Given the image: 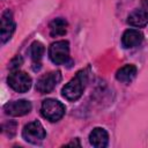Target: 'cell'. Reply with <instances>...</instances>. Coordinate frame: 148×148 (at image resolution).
Listing matches in <instances>:
<instances>
[{
    "mask_svg": "<svg viewBox=\"0 0 148 148\" xmlns=\"http://www.w3.org/2000/svg\"><path fill=\"white\" fill-rule=\"evenodd\" d=\"M31 103L27 99H17V101H12L5 104L3 110L6 114L13 116V117H21L31 111Z\"/></svg>",
    "mask_w": 148,
    "mask_h": 148,
    "instance_id": "cell-8",
    "label": "cell"
},
{
    "mask_svg": "<svg viewBox=\"0 0 148 148\" xmlns=\"http://www.w3.org/2000/svg\"><path fill=\"white\" fill-rule=\"evenodd\" d=\"M127 23L131 27L141 28L148 23V10L146 9H135L127 16Z\"/></svg>",
    "mask_w": 148,
    "mask_h": 148,
    "instance_id": "cell-11",
    "label": "cell"
},
{
    "mask_svg": "<svg viewBox=\"0 0 148 148\" xmlns=\"http://www.w3.org/2000/svg\"><path fill=\"white\" fill-rule=\"evenodd\" d=\"M7 82L9 87L17 92L28 91L32 83L31 77L25 72H22V71H14L12 74H9Z\"/></svg>",
    "mask_w": 148,
    "mask_h": 148,
    "instance_id": "cell-5",
    "label": "cell"
},
{
    "mask_svg": "<svg viewBox=\"0 0 148 148\" xmlns=\"http://www.w3.org/2000/svg\"><path fill=\"white\" fill-rule=\"evenodd\" d=\"M65 105L54 98H46L42 102L40 113L42 116L50 121H58L65 114Z\"/></svg>",
    "mask_w": 148,
    "mask_h": 148,
    "instance_id": "cell-3",
    "label": "cell"
},
{
    "mask_svg": "<svg viewBox=\"0 0 148 148\" xmlns=\"http://www.w3.org/2000/svg\"><path fill=\"white\" fill-rule=\"evenodd\" d=\"M67 21L62 17H57L54 20H52L49 24V29H50V35L51 37H59V36H64L67 32Z\"/></svg>",
    "mask_w": 148,
    "mask_h": 148,
    "instance_id": "cell-13",
    "label": "cell"
},
{
    "mask_svg": "<svg viewBox=\"0 0 148 148\" xmlns=\"http://www.w3.org/2000/svg\"><path fill=\"white\" fill-rule=\"evenodd\" d=\"M60 80H61V73L59 71L44 74L37 80L36 90L40 94H49L56 88V86L60 82Z\"/></svg>",
    "mask_w": 148,
    "mask_h": 148,
    "instance_id": "cell-6",
    "label": "cell"
},
{
    "mask_svg": "<svg viewBox=\"0 0 148 148\" xmlns=\"http://www.w3.org/2000/svg\"><path fill=\"white\" fill-rule=\"evenodd\" d=\"M15 22L13 20V14L9 9H6L0 20V38L1 43H6L7 40L10 39L15 31Z\"/></svg>",
    "mask_w": 148,
    "mask_h": 148,
    "instance_id": "cell-7",
    "label": "cell"
},
{
    "mask_svg": "<svg viewBox=\"0 0 148 148\" xmlns=\"http://www.w3.org/2000/svg\"><path fill=\"white\" fill-rule=\"evenodd\" d=\"M143 40V34L136 29H127L121 36V44L125 49H131L140 45Z\"/></svg>",
    "mask_w": 148,
    "mask_h": 148,
    "instance_id": "cell-9",
    "label": "cell"
},
{
    "mask_svg": "<svg viewBox=\"0 0 148 148\" xmlns=\"http://www.w3.org/2000/svg\"><path fill=\"white\" fill-rule=\"evenodd\" d=\"M136 75V67L134 65H125L120 67L116 73V79L121 83H130Z\"/></svg>",
    "mask_w": 148,
    "mask_h": 148,
    "instance_id": "cell-12",
    "label": "cell"
},
{
    "mask_svg": "<svg viewBox=\"0 0 148 148\" xmlns=\"http://www.w3.org/2000/svg\"><path fill=\"white\" fill-rule=\"evenodd\" d=\"M67 146H77V147H80V142H79V139H75V141H72V142L67 143Z\"/></svg>",
    "mask_w": 148,
    "mask_h": 148,
    "instance_id": "cell-17",
    "label": "cell"
},
{
    "mask_svg": "<svg viewBox=\"0 0 148 148\" xmlns=\"http://www.w3.org/2000/svg\"><path fill=\"white\" fill-rule=\"evenodd\" d=\"M142 5H143L146 8H148V0H145V1L142 2Z\"/></svg>",
    "mask_w": 148,
    "mask_h": 148,
    "instance_id": "cell-18",
    "label": "cell"
},
{
    "mask_svg": "<svg viewBox=\"0 0 148 148\" xmlns=\"http://www.w3.org/2000/svg\"><path fill=\"white\" fill-rule=\"evenodd\" d=\"M44 45L40 43V42H34L30 46V54H31V58L35 62H39V60L42 59L43 54H44Z\"/></svg>",
    "mask_w": 148,
    "mask_h": 148,
    "instance_id": "cell-14",
    "label": "cell"
},
{
    "mask_svg": "<svg viewBox=\"0 0 148 148\" xmlns=\"http://www.w3.org/2000/svg\"><path fill=\"white\" fill-rule=\"evenodd\" d=\"M16 127H17V124L15 121H9V123L2 125V132L9 130V138H10L16 133Z\"/></svg>",
    "mask_w": 148,
    "mask_h": 148,
    "instance_id": "cell-16",
    "label": "cell"
},
{
    "mask_svg": "<svg viewBox=\"0 0 148 148\" xmlns=\"http://www.w3.org/2000/svg\"><path fill=\"white\" fill-rule=\"evenodd\" d=\"M89 142L96 148H104L109 143V134L102 127H95L89 134Z\"/></svg>",
    "mask_w": 148,
    "mask_h": 148,
    "instance_id": "cell-10",
    "label": "cell"
},
{
    "mask_svg": "<svg viewBox=\"0 0 148 148\" xmlns=\"http://www.w3.org/2000/svg\"><path fill=\"white\" fill-rule=\"evenodd\" d=\"M22 136L25 141L30 143H39L45 139L46 132L38 120H34L23 127Z\"/></svg>",
    "mask_w": 148,
    "mask_h": 148,
    "instance_id": "cell-4",
    "label": "cell"
},
{
    "mask_svg": "<svg viewBox=\"0 0 148 148\" xmlns=\"http://www.w3.org/2000/svg\"><path fill=\"white\" fill-rule=\"evenodd\" d=\"M87 81H88V73H87V71L86 69L79 71L75 74V76L68 83H66L62 87V90H61L62 96L67 101H71V102L77 101L82 96V94H83V90L86 88Z\"/></svg>",
    "mask_w": 148,
    "mask_h": 148,
    "instance_id": "cell-1",
    "label": "cell"
},
{
    "mask_svg": "<svg viewBox=\"0 0 148 148\" xmlns=\"http://www.w3.org/2000/svg\"><path fill=\"white\" fill-rule=\"evenodd\" d=\"M23 64V58L21 57V56H15L12 60H10V62H9V69L12 71V72H14V71H18V68L21 67V65Z\"/></svg>",
    "mask_w": 148,
    "mask_h": 148,
    "instance_id": "cell-15",
    "label": "cell"
},
{
    "mask_svg": "<svg viewBox=\"0 0 148 148\" xmlns=\"http://www.w3.org/2000/svg\"><path fill=\"white\" fill-rule=\"evenodd\" d=\"M49 57L51 61L56 65H67L72 64L69 58V43L67 40H58L50 45Z\"/></svg>",
    "mask_w": 148,
    "mask_h": 148,
    "instance_id": "cell-2",
    "label": "cell"
}]
</instances>
